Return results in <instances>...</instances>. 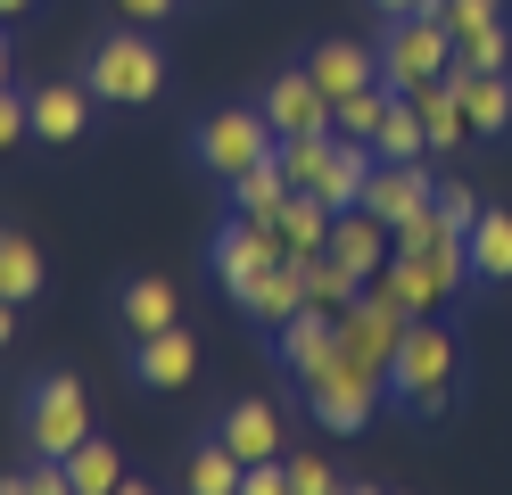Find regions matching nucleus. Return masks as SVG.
<instances>
[{
  "label": "nucleus",
  "mask_w": 512,
  "mask_h": 495,
  "mask_svg": "<svg viewBox=\"0 0 512 495\" xmlns=\"http://www.w3.org/2000/svg\"><path fill=\"white\" fill-rule=\"evenodd\" d=\"M438 215L455 223V231H471V223H479V198H471L463 182H438Z\"/></svg>",
  "instance_id": "4c0bfd02"
},
{
  "label": "nucleus",
  "mask_w": 512,
  "mask_h": 495,
  "mask_svg": "<svg viewBox=\"0 0 512 495\" xmlns=\"http://www.w3.org/2000/svg\"><path fill=\"white\" fill-rule=\"evenodd\" d=\"M9 66H17V42H9V25H0V83H9Z\"/></svg>",
  "instance_id": "a19ab883"
},
{
  "label": "nucleus",
  "mask_w": 512,
  "mask_h": 495,
  "mask_svg": "<svg viewBox=\"0 0 512 495\" xmlns=\"http://www.w3.org/2000/svg\"><path fill=\"white\" fill-rule=\"evenodd\" d=\"M281 256H290V248H281V231H273V223H256V215H232V223L215 231V248H207L215 281L232 289V297H240L248 281H265V273H273Z\"/></svg>",
  "instance_id": "0eeeda50"
},
{
  "label": "nucleus",
  "mask_w": 512,
  "mask_h": 495,
  "mask_svg": "<svg viewBox=\"0 0 512 495\" xmlns=\"http://www.w3.org/2000/svg\"><path fill=\"white\" fill-rule=\"evenodd\" d=\"M17 339V306H9V297H0V347H9Z\"/></svg>",
  "instance_id": "ea45409f"
},
{
  "label": "nucleus",
  "mask_w": 512,
  "mask_h": 495,
  "mask_svg": "<svg viewBox=\"0 0 512 495\" xmlns=\"http://www.w3.org/2000/svg\"><path fill=\"white\" fill-rule=\"evenodd\" d=\"M438 240H455V223L438 215V198H430L422 215H405V223H397V256H430Z\"/></svg>",
  "instance_id": "473e14b6"
},
{
  "label": "nucleus",
  "mask_w": 512,
  "mask_h": 495,
  "mask_svg": "<svg viewBox=\"0 0 512 495\" xmlns=\"http://www.w3.org/2000/svg\"><path fill=\"white\" fill-rule=\"evenodd\" d=\"M397 108V91L389 83H364V91H347V99H331V132H347V141H372L380 132V116Z\"/></svg>",
  "instance_id": "c756f323"
},
{
  "label": "nucleus",
  "mask_w": 512,
  "mask_h": 495,
  "mask_svg": "<svg viewBox=\"0 0 512 495\" xmlns=\"http://www.w3.org/2000/svg\"><path fill=\"white\" fill-rule=\"evenodd\" d=\"M91 438V396L75 372H42L25 388V454H58L67 462L75 446Z\"/></svg>",
  "instance_id": "39448f33"
},
{
  "label": "nucleus",
  "mask_w": 512,
  "mask_h": 495,
  "mask_svg": "<svg viewBox=\"0 0 512 495\" xmlns=\"http://www.w3.org/2000/svg\"><path fill=\"white\" fill-rule=\"evenodd\" d=\"M331 256H339L347 273H356V281L372 289V281H380V264L397 256V231L380 223L372 207H339V215H331Z\"/></svg>",
  "instance_id": "9b49d317"
},
{
  "label": "nucleus",
  "mask_w": 512,
  "mask_h": 495,
  "mask_svg": "<svg viewBox=\"0 0 512 495\" xmlns=\"http://www.w3.org/2000/svg\"><path fill=\"white\" fill-rule=\"evenodd\" d=\"M372 149H380V165H413V157H430V124H422V108H413V91H397V108L380 116Z\"/></svg>",
  "instance_id": "5701e85b"
},
{
  "label": "nucleus",
  "mask_w": 512,
  "mask_h": 495,
  "mask_svg": "<svg viewBox=\"0 0 512 495\" xmlns=\"http://www.w3.org/2000/svg\"><path fill=\"white\" fill-rule=\"evenodd\" d=\"M25 108H34V141H50V149H67V141H83L91 132V83H34L25 91Z\"/></svg>",
  "instance_id": "f8f14e48"
},
{
  "label": "nucleus",
  "mask_w": 512,
  "mask_h": 495,
  "mask_svg": "<svg viewBox=\"0 0 512 495\" xmlns=\"http://www.w3.org/2000/svg\"><path fill=\"white\" fill-rule=\"evenodd\" d=\"M372 289L389 297V306H405V314H430V306H446V281H438V264H430V256H389Z\"/></svg>",
  "instance_id": "6ab92c4d"
},
{
  "label": "nucleus",
  "mask_w": 512,
  "mask_h": 495,
  "mask_svg": "<svg viewBox=\"0 0 512 495\" xmlns=\"http://www.w3.org/2000/svg\"><path fill=\"white\" fill-rule=\"evenodd\" d=\"M83 83H91L100 108H157L166 99V50L149 42V25H116V33L91 42Z\"/></svg>",
  "instance_id": "f257e3e1"
},
{
  "label": "nucleus",
  "mask_w": 512,
  "mask_h": 495,
  "mask_svg": "<svg viewBox=\"0 0 512 495\" xmlns=\"http://www.w3.org/2000/svg\"><path fill=\"white\" fill-rule=\"evenodd\" d=\"M281 141H273V124H265V108H207L199 124H190V165H199V174H215L223 190H232L240 174H256V165H265Z\"/></svg>",
  "instance_id": "7ed1b4c3"
},
{
  "label": "nucleus",
  "mask_w": 512,
  "mask_h": 495,
  "mask_svg": "<svg viewBox=\"0 0 512 495\" xmlns=\"http://www.w3.org/2000/svg\"><path fill=\"white\" fill-rule=\"evenodd\" d=\"M455 99H463V124L479 141H504L512 132V75H455Z\"/></svg>",
  "instance_id": "aec40b11"
},
{
  "label": "nucleus",
  "mask_w": 512,
  "mask_h": 495,
  "mask_svg": "<svg viewBox=\"0 0 512 495\" xmlns=\"http://www.w3.org/2000/svg\"><path fill=\"white\" fill-rule=\"evenodd\" d=\"M331 322H339V355H347V363H372V372H389V355H397V339H405V322H413V314L389 306L380 289H364L356 306H339Z\"/></svg>",
  "instance_id": "6e6552de"
},
{
  "label": "nucleus",
  "mask_w": 512,
  "mask_h": 495,
  "mask_svg": "<svg viewBox=\"0 0 512 495\" xmlns=\"http://www.w3.org/2000/svg\"><path fill=\"white\" fill-rule=\"evenodd\" d=\"M380 17H413V9H438V0H372Z\"/></svg>",
  "instance_id": "58836bf2"
},
{
  "label": "nucleus",
  "mask_w": 512,
  "mask_h": 495,
  "mask_svg": "<svg viewBox=\"0 0 512 495\" xmlns=\"http://www.w3.org/2000/svg\"><path fill=\"white\" fill-rule=\"evenodd\" d=\"M281 207H290V174H281V157H265L256 174H240V182H232V215L281 223Z\"/></svg>",
  "instance_id": "a878e982"
},
{
  "label": "nucleus",
  "mask_w": 512,
  "mask_h": 495,
  "mask_svg": "<svg viewBox=\"0 0 512 495\" xmlns=\"http://www.w3.org/2000/svg\"><path fill=\"white\" fill-rule=\"evenodd\" d=\"M306 66H314V83H323L331 99H347V91L380 83V42H314Z\"/></svg>",
  "instance_id": "a211bd4d"
},
{
  "label": "nucleus",
  "mask_w": 512,
  "mask_h": 495,
  "mask_svg": "<svg viewBox=\"0 0 512 495\" xmlns=\"http://www.w3.org/2000/svg\"><path fill=\"white\" fill-rule=\"evenodd\" d=\"M273 363H281V372H290V380L306 388L314 372H331V363H339V322H331L323 306H306V314H290V322L273 330Z\"/></svg>",
  "instance_id": "9d476101"
},
{
  "label": "nucleus",
  "mask_w": 512,
  "mask_h": 495,
  "mask_svg": "<svg viewBox=\"0 0 512 495\" xmlns=\"http://www.w3.org/2000/svg\"><path fill=\"white\" fill-rule=\"evenodd\" d=\"M281 174H290V190H323L331 157H339V132H298V141H281Z\"/></svg>",
  "instance_id": "bb28decb"
},
{
  "label": "nucleus",
  "mask_w": 512,
  "mask_h": 495,
  "mask_svg": "<svg viewBox=\"0 0 512 495\" xmlns=\"http://www.w3.org/2000/svg\"><path fill=\"white\" fill-rule=\"evenodd\" d=\"M25 9H42V0H0V25H17Z\"/></svg>",
  "instance_id": "79ce46f5"
},
{
  "label": "nucleus",
  "mask_w": 512,
  "mask_h": 495,
  "mask_svg": "<svg viewBox=\"0 0 512 495\" xmlns=\"http://www.w3.org/2000/svg\"><path fill=\"white\" fill-rule=\"evenodd\" d=\"M25 132H34V108H25V91H9V83H0V149H17Z\"/></svg>",
  "instance_id": "f704fd0d"
},
{
  "label": "nucleus",
  "mask_w": 512,
  "mask_h": 495,
  "mask_svg": "<svg viewBox=\"0 0 512 495\" xmlns=\"http://www.w3.org/2000/svg\"><path fill=\"white\" fill-rule=\"evenodd\" d=\"M42 281H50L42 248L25 240V231H9V223H0V297H9V306H34V297H42Z\"/></svg>",
  "instance_id": "4be33fe9"
},
{
  "label": "nucleus",
  "mask_w": 512,
  "mask_h": 495,
  "mask_svg": "<svg viewBox=\"0 0 512 495\" xmlns=\"http://www.w3.org/2000/svg\"><path fill=\"white\" fill-rule=\"evenodd\" d=\"M215 438L232 446L240 462H265V454H281V405H273V396H232V405L215 413Z\"/></svg>",
  "instance_id": "ddd939ff"
},
{
  "label": "nucleus",
  "mask_w": 512,
  "mask_h": 495,
  "mask_svg": "<svg viewBox=\"0 0 512 495\" xmlns=\"http://www.w3.org/2000/svg\"><path fill=\"white\" fill-rule=\"evenodd\" d=\"M446 66H455V25H446L438 9L389 17V33H380V83L389 91H422V83L446 75Z\"/></svg>",
  "instance_id": "20e7f679"
},
{
  "label": "nucleus",
  "mask_w": 512,
  "mask_h": 495,
  "mask_svg": "<svg viewBox=\"0 0 512 495\" xmlns=\"http://www.w3.org/2000/svg\"><path fill=\"white\" fill-rule=\"evenodd\" d=\"M438 17L455 25V42H463V33H488V25H504V0H438Z\"/></svg>",
  "instance_id": "72a5a7b5"
},
{
  "label": "nucleus",
  "mask_w": 512,
  "mask_h": 495,
  "mask_svg": "<svg viewBox=\"0 0 512 495\" xmlns=\"http://www.w3.org/2000/svg\"><path fill=\"white\" fill-rule=\"evenodd\" d=\"M116 322H124V339H149V330L182 322V289L166 273H133V281L116 289Z\"/></svg>",
  "instance_id": "f3484780"
},
{
  "label": "nucleus",
  "mask_w": 512,
  "mask_h": 495,
  "mask_svg": "<svg viewBox=\"0 0 512 495\" xmlns=\"http://www.w3.org/2000/svg\"><path fill=\"white\" fill-rule=\"evenodd\" d=\"M281 248H290V256H323L331 248V198L323 190H290V207H281Z\"/></svg>",
  "instance_id": "412c9836"
},
{
  "label": "nucleus",
  "mask_w": 512,
  "mask_h": 495,
  "mask_svg": "<svg viewBox=\"0 0 512 495\" xmlns=\"http://www.w3.org/2000/svg\"><path fill=\"white\" fill-rule=\"evenodd\" d=\"M67 487H75V495H116V487H124L116 446H108V438H83V446L67 454Z\"/></svg>",
  "instance_id": "c85d7f7f"
},
{
  "label": "nucleus",
  "mask_w": 512,
  "mask_h": 495,
  "mask_svg": "<svg viewBox=\"0 0 512 495\" xmlns=\"http://www.w3.org/2000/svg\"><path fill=\"white\" fill-rule=\"evenodd\" d=\"M298 273H306V306H323V314H339V306H356V297H364V281L347 273L331 248L323 256H298Z\"/></svg>",
  "instance_id": "cd10ccee"
},
{
  "label": "nucleus",
  "mask_w": 512,
  "mask_h": 495,
  "mask_svg": "<svg viewBox=\"0 0 512 495\" xmlns=\"http://www.w3.org/2000/svg\"><path fill=\"white\" fill-rule=\"evenodd\" d=\"M471 281H512V207H479V223H471Z\"/></svg>",
  "instance_id": "b1692460"
},
{
  "label": "nucleus",
  "mask_w": 512,
  "mask_h": 495,
  "mask_svg": "<svg viewBox=\"0 0 512 495\" xmlns=\"http://www.w3.org/2000/svg\"><path fill=\"white\" fill-rule=\"evenodd\" d=\"M290 487L298 495H323V487H339V471H331L323 454H290Z\"/></svg>",
  "instance_id": "c9c22d12"
},
{
  "label": "nucleus",
  "mask_w": 512,
  "mask_h": 495,
  "mask_svg": "<svg viewBox=\"0 0 512 495\" xmlns=\"http://www.w3.org/2000/svg\"><path fill=\"white\" fill-rule=\"evenodd\" d=\"M446 75H512V33L488 25V33H463L455 42V66Z\"/></svg>",
  "instance_id": "7c9ffc66"
},
{
  "label": "nucleus",
  "mask_w": 512,
  "mask_h": 495,
  "mask_svg": "<svg viewBox=\"0 0 512 495\" xmlns=\"http://www.w3.org/2000/svg\"><path fill=\"white\" fill-rule=\"evenodd\" d=\"M240 471H248V462H240V454L207 429V446L190 454V487H199V495H240Z\"/></svg>",
  "instance_id": "2f4dec72"
},
{
  "label": "nucleus",
  "mask_w": 512,
  "mask_h": 495,
  "mask_svg": "<svg viewBox=\"0 0 512 495\" xmlns=\"http://www.w3.org/2000/svg\"><path fill=\"white\" fill-rule=\"evenodd\" d=\"M232 306H240V314H248L256 330H281L290 314H306V273H298V256H281L265 281H248V289L232 297Z\"/></svg>",
  "instance_id": "dca6fc26"
},
{
  "label": "nucleus",
  "mask_w": 512,
  "mask_h": 495,
  "mask_svg": "<svg viewBox=\"0 0 512 495\" xmlns=\"http://www.w3.org/2000/svg\"><path fill=\"white\" fill-rule=\"evenodd\" d=\"M413 108H422V124H430V157H438V149H463V141H471V124H463V99H455V75L422 83V91H413Z\"/></svg>",
  "instance_id": "393cba45"
},
{
  "label": "nucleus",
  "mask_w": 512,
  "mask_h": 495,
  "mask_svg": "<svg viewBox=\"0 0 512 495\" xmlns=\"http://www.w3.org/2000/svg\"><path fill=\"white\" fill-rule=\"evenodd\" d=\"M256 108H265L273 141H298V132H331V91L314 83V66H281V75L256 91Z\"/></svg>",
  "instance_id": "1a4fd4ad"
},
{
  "label": "nucleus",
  "mask_w": 512,
  "mask_h": 495,
  "mask_svg": "<svg viewBox=\"0 0 512 495\" xmlns=\"http://www.w3.org/2000/svg\"><path fill=\"white\" fill-rule=\"evenodd\" d=\"M389 396L413 421H438L446 405H455V330H438L430 314H413L397 355H389Z\"/></svg>",
  "instance_id": "f03ea898"
},
{
  "label": "nucleus",
  "mask_w": 512,
  "mask_h": 495,
  "mask_svg": "<svg viewBox=\"0 0 512 495\" xmlns=\"http://www.w3.org/2000/svg\"><path fill=\"white\" fill-rule=\"evenodd\" d=\"M430 198H438V174H422V157H413V165H372V182H364V207L389 223V231L405 215H422Z\"/></svg>",
  "instance_id": "2eb2a0df"
},
{
  "label": "nucleus",
  "mask_w": 512,
  "mask_h": 495,
  "mask_svg": "<svg viewBox=\"0 0 512 495\" xmlns=\"http://www.w3.org/2000/svg\"><path fill=\"white\" fill-rule=\"evenodd\" d=\"M298 396H306V413L323 421L331 438H356V429L389 405V372H372V363H347V355H339L331 372H314Z\"/></svg>",
  "instance_id": "423d86ee"
},
{
  "label": "nucleus",
  "mask_w": 512,
  "mask_h": 495,
  "mask_svg": "<svg viewBox=\"0 0 512 495\" xmlns=\"http://www.w3.org/2000/svg\"><path fill=\"white\" fill-rule=\"evenodd\" d=\"M190 372H199V339H190L182 322L133 339V380H141V388H190Z\"/></svg>",
  "instance_id": "4468645a"
},
{
  "label": "nucleus",
  "mask_w": 512,
  "mask_h": 495,
  "mask_svg": "<svg viewBox=\"0 0 512 495\" xmlns=\"http://www.w3.org/2000/svg\"><path fill=\"white\" fill-rule=\"evenodd\" d=\"M108 9H116L124 25H149V33H157V25H174V9H182V0H108Z\"/></svg>",
  "instance_id": "e433bc0d"
}]
</instances>
